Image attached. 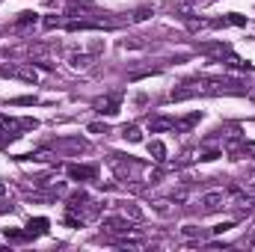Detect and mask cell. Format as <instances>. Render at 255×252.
I'll use <instances>...</instances> for the list:
<instances>
[{
    "label": "cell",
    "mask_w": 255,
    "mask_h": 252,
    "mask_svg": "<svg viewBox=\"0 0 255 252\" xmlns=\"http://www.w3.org/2000/svg\"><path fill=\"white\" fill-rule=\"evenodd\" d=\"M27 234L24 231H18V228H6V240H24Z\"/></svg>",
    "instance_id": "obj_14"
},
{
    "label": "cell",
    "mask_w": 255,
    "mask_h": 252,
    "mask_svg": "<svg viewBox=\"0 0 255 252\" xmlns=\"http://www.w3.org/2000/svg\"><path fill=\"white\" fill-rule=\"evenodd\" d=\"M199 205H202L205 214H214V211H220V208L226 205V193H223V190H211V193L199 196Z\"/></svg>",
    "instance_id": "obj_1"
},
{
    "label": "cell",
    "mask_w": 255,
    "mask_h": 252,
    "mask_svg": "<svg viewBox=\"0 0 255 252\" xmlns=\"http://www.w3.org/2000/svg\"><path fill=\"white\" fill-rule=\"evenodd\" d=\"M172 128H175V119H166V116H148V131H151V134L172 131Z\"/></svg>",
    "instance_id": "obj_3"
},
{
    "label": "cell",
    "mask_w": 255,
    "mask_h": 252,
    "mask_svg": "<svg viewBox=\"0 0 255 252\" xmlns=\"http://www.w3.org/2000/svg\"><path fill=\"white\" fill-rule=\"evenodd\" d=\"M30 21H36V15H33V12H21V18H18L15 24H18V27H24V24H30Z\"/></svg>",
    "instance_id": "obj_15"
},
{
    "label": "cell",
    "mask_w": 255,
    "mask_h": 252,
    "mask_svg": "<svg viewBox=\"0 0 255 252\" xmlns=\"http://www.w3.org/2000/svg\"><path fill=\"white\" fill-rule=\"evenodd\" d=\"M172 202H187V193H184V190H178V193H172Z\"/></svg>",
    "instance_id": "obj_18"
},
{
    "label": "cell",
    "mask_w": 255,
    "mask_h": 252,
    "mask_svg": "<svg viewBox=\"0 0 255 252\" xmlns=\"http://www.w3.org/2000/svg\"><path fill=\"white\" fill-rule=\"evenodd\" d=\"M116 205H119V208H122V214H125V217H131L134 223H142V220H145V214H142L134 202H116Z\"/></svg>",
    "instance_id": "obj_5"
},
{
    "label": "cell",
    "mask_w": 255,
    "mask_h": 252,
    "mask_svg": "<svg viewBox=\"0 0 255 252\" xmlns=\"http://www.w3.org/2000/svg\"><path fill=\"white\" fill-rule=\"evenodd\" d=\"M252 249H255V237H252Z\"/></svg>",
    "instance_id": "obj_23"
},
{
    "label": "cell",
    "mask_w": 255,
    "mask_h": 252,
    "mask_svg": "<svg viewBox=\"0 0 255 252\" xmlns=\"http://www.w3.org/2000/svg\"><path fill=\"white\" fill-rule=\"evenodd\" d=\"M181 234H184V237H199V228H196V225H184Z\"/></svg>",
    "instance_id": "obj_16"
},
{
    "label": "cell",
    "mask_w": 255,
    "mask_h": 252,
    "mask_svg": "<svg viewBox=\"0 0 255 252\" xmlns=\"http://www.w3.org/2000/svg\"><path fill=\"white\" fill-rule=\"evenodd\" d=\"M122 137H125L128 142H140V140H142V134H140L137 125H125V128H122Z\"/></svg>",
    "instance_id": "obj_10"
},
{
    "label": "cell",
    "mask_w": 255,
    "mask_h": 252,
    "mask_svg": "<svg viewBox=\"0 0 255 252\" xmlns=\"http://www.w3.org/2000/svg\"><path fill=\"white\" fill-rule=\"evenodd\" d=\"M15 77H21V80H27V83H36V80H39L33 68H15Z\"/></svg>",
    "instance_id": "obj_12"
},
{
    "label": "cell",
    "mask_w": 255,
    "mask_h": 252,
    "mask_svg": "<svg viewBox=\"0 0 255 252\" xmlns=\"http://www.w3.org/2000/svg\"><path fill=\"white\" fill-rule=\"evenodd\" d=\"M107 231H113V234H128V231H134V225L128 223V220H116V217H110V220H104L101 223Z\"/></svg>",
    "instance_id": "obj_4"
},
{
    "label": "cell",
    "mask_w": 255,
    "mask_h": 252,
    "mask_svg": "<svg viewBox=\"0 0 255 252\" xmlns=\"http://www.w3.org/2000/svg\"><path fill=\"white\" fill-rule=\"evenodd\" d=\"M231 202L237 208H246V211H252V205H255V199L249 193H243V190H231Z\"/></svg>",
    "instance_id": "obj_6"
},
{
    "label": "cell",
    "mask_w": 255,
    "mask_h": 252,
    "mask_svg": "<svg viewBox=\"0 0 255 252\" xmlns=\"http://www.w3.org/2000/svg\"><path fill=\"white\" fill-rule=\"evenodd\" d=\"M101 48H104V45H101V42H92V45H89V54H98V51H101Z\"/></svg>",
    "instance_id": "obj_20"
},
{
    "label": "cell",
    "mask_w": 255,
    "mask_h": 252,
    "mask_svg": "<svg viewBox=\"0 0 255 252\" xmlns=\"http://www.w3.org/2000/svg\"><path fill=\"white\" fill-rule=\"evenodd\" d=\"M154 208H157V214H163V217H166V214H169V205H166V202H157V205H154Z\"/></svg>",
    "instance_id": "obj_19"
},
{
    "label": "cell",
    "mask_w": 255,
    "mask_h": 252,
    "mask_svg": "<svg viewBox=\"0 0 255 252\" xmlns=\"http://www.w3.org/2000/svg\"><path fill=\"white\" fill-rule=\"evenodd\" d=\"M89 131H92V134H101V131L107 134V128H104V125H89Z\"/></svg>",
    "instance_id": "obj_21"
},
{
    "label": "cell",
    "mask_w": 255,
    "mask_h": 252,
    "mask_svg": "<svg viewBox=\"0 0 255 252\" xmlns=\"http://www.w3.org/2000/svg\"><path fill=\"white\" fill-rule=\"evenodd\" d=\"M252 101H255V95H252Z\"/></svg>",
    "instance_id": "obj_24"
},
{
    "label": "cell",
    "mask_w": 255,
    "mask_h": 252,
    "mask_svg": "<svg viewBox=\"0 0 255 252\" xmlns=\"http://www.w3.org/2000/svg\"><path fill=\"white\" fill-rule=\"evenodd\" d=\"M187 27L196 33V30H202V27H205V21H193V18H190V21H187Z\"/></svg>",
    "instance_id": "obj_17"
},
{
    "label": "cell",
    "mask_w": 255,
    "mask_h": 252,
    "mask_svg": "<svg viewBox=\"0 0 255 252\" xmlns=\"http://www.w3.org/2000/svg\"><path fill=\"white\" fill-rule=\"evenodd\" d=\"M148 151L154 154V160H157V163H163V160H166V145H163L160 140H151V142H148Z\"/></svg>",
    "instance_id": "obj_8"
},
{
    "label": "cell",
    "mask_w": 255,
    "mask_h": 252,
    "mask_svg": "<svg viewBox=\"0 0 255 252\" xmlns=\"http://www.w3.org/2000/svg\"><path fill=\"white\" fill-rule=\"evenodd\" d=\"M3 196H6V184H3V181H0V199H3Z\"/></svg>",
    "instance_id": "obj_22"
},
{
    "label": "cell",
    "mask_w": 255,
    "mask_h": 252,
    "mask_svg": "<svg viewBox=\"0 0 255 252\" xmlns=\"http://www.w3.org/2000/svg\"><path fill=\"white\" fill-rule=\"evenodd\" d=\"M68 62H71V68H89L92 65V56L89 54H71Z\"/></svg>",
    "instance_id": "obj_7"
},
{
    "label": "cell",
    "mask_w": 255,
    "mask_h": 252,
    "mask_svg": "<svg viewBox=\"0 0 255 252\" xmlns=\"http://www.w3.org/2000/svg\"><path fill=\"white\" fill-rule=\"evenodd\" d=\"M6 104H15V107H30V104H36V98H33V95H21V98H12V101H6Z\"/></svg>",
    "instance_id": "obj_13"
},
{
    "label": "cell",
    "mask_w": 255,
    "mask_h": 252,
    "mask_svg": "<svg viewBox=\"0 0 255 252\" xmlns=\"http://www.w3.org/2000/svg\"><path fill=\"white\" fill-rule=\"evenodd\" d=\"M68 175H71V178H92V175H95V169H89V166H71Z\"/></svg>",
    "instance_id": "obj_11"
},
{
    "label": "cell",
    "mask_w": 255,
    "mask_h": 252,
    "mask_svg": "<svg viewBox=\"0 0 255 252\" xmlns=\"http://www.w3.org/2000/svg\"><path fill=\"white\" fill-rule=\"evenodd\" d=\"M45 231H48V220H45V217L27 223V234H45Z\"/></svg>",
    "instance_id": "obj_9"
},
{
    "label": "cell",
    "mask_w": 255,
    "mask_h": 252,
    "mask_svg": "<svg viewBox=\"0 0 255 252\" xmlns=\"http://www.w3.org/2000/svg\"><path fill=\"white\" fill-rule=\"evenodd\" d=\"M95 110H98L101 116H116V113H119V95H107V98L95 101Z\"/></svg>",
    "instance_id": "obj_2"
}]
</instances>
